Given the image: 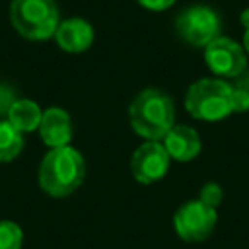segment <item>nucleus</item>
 Instances as JSON below:
<instances>
[{"label":"nucleus","instance_id":"f257e3e1","mask_svg":"<svg viewBox=\"0 0 249 249\" xmlns=\"http://www.w3.org/2000/svg\"><path fill=\"white\" fill-rule=\"evenodd\" d=\"M128 121L138 136L152 142H161L175 124L173 99L163 89L146 88L130 101Z\"/></svg>","mask_w":249,"mask_h":249},{"label":"nucleus","instance_id":"f03ea898","mask_svg":"<svg viewBox=\"0 0 249 249\" xmlns=\"http://www.w3.org/2000/svg\"><path fill=\"white\" fill-rule=\"evenodd\" d=\"M84 177V156L72 146L49 150L39 165V185L49 196L54 198H64L72 195L82 185Z\"/></svg>","mask_w":249,"mask_h":249},{"label":"nucleus","instance_id":"7ed1b4c3","mask_svg":"<svg viewBox=\"0 0 249 249\" xmlns=\"http://www.w3.org/2000/svg\"><path fill=\"white\" fill-rule=\"evenodd\" d=\"M185 109L193 119L216 123L233 113L231 84L220 78H200L185 93Z\"/></svg>","mask_w":249,"mask_h":249},{"label":"nucleus","instance_id":"20e7f679","mask_svg":"<svg viewBox=\"0 0 249 249\" xmlns=\"http://www.w3.org/2000/svg\"><path fill=\"white\" fill-rule=\"evenodd\" d=\"M10 21L21 37L45 41L54 37L60 14L54 0H12Z\"/></svg>","mask_w":249,"mask_h":249},{"label":"nucleus","instance_id":"39448f33","mask_svg":"<svg viewBox=\"0 0 249 249\" xmlns=\"http://www.w3.org/2000/svg\"><path fill=\"white\" fill-rule=\"evenodd\" d=\"M220 16L204 4H195L175 18V31L179 39L191 47H208L220 37Z\"/></svg>","mask_w":249,"mask_h":249},{"label":"nucleus","instance_id":"423d86ee","mask_svg":"<svg viewBox=\"0 0 249 249\" xmlns=\"http://www.w3.org/2000/svg\"><path fill=\"white\" fill-rule=\"evenodd\" d=\"M218 222L216 208L204 204L202 200H189L181 204L173 214L175 233L187 243H200L210 237Z\"/></svg>","mask_w":249,"mask_h":249},{"label":"nucleus","instance_id":"0eeeda50","mask_svg":"<svg viewBox=\"0 0 249 249\" xmlns=\"http://www.w3.org/2000/svg\"><path fill=\"white\" fill-rule=\"evenodd\" d=\"M204 62L218 78H237L247 70V53L243 45L220 35L204 47Z\"/></svg>","mask_w":249,"mask_h":249},{"label":"nucleus","instance_id":"6e6552de","mask_svg":"<svg viewBox=\"0 0 249 249\" xmlns=\"http://www.w3.org/2000/svg\"><path fill=\"white\" fill-rule=\"evenodd\" d=\"M169 161L171 158L165 152L161 142L146 140L132 152L130 171H132L134 181H138L140 185H152L167 175Z\"/></svg>","mask_w":249,"mask_h":249},{"label":"nucleus","instance_id":"1a4fd4ad","mask_svg":"<svg viewBox=\"0 0 249 249\" xmlns=\"http://www.w3.org/2000/svg\"><path fill=\"white\" fill-rule=\"evenodd\" d=\"M93 27L84 18H68L58 23L54 31L56 45L66 53H84L93 43Z\"/></svg>","mask_w":249,"mask_h":249},{"label":"nucleus","instance_id":"9d476101","mask_svg":"<svg viewBox=\"0 0 249 249\" xmlns=\"http://www.w3.org/2000/svg\"><path fill=\"white\" fill-rule=\"evenodd\" d=\"M39 136L51 150L70 146V140H72L70 115L60 107H49L47 111H43L41 124H39Z\"/></svg>","mask_w":249,"mask_h":249},{"label":"nucleus","instance_id":"9b49d317","mask_svg":"<svg viewBox=\"0 0 249 249\" xmlns=\"http://www.w3.org/2000/svg\"><path fill=\"white\" fill-rule=\"evenodd\" d=\"M161 144L169 154V158L177 161H191L202 150L198 132L187 124H173V128L163 136Z\"/></svg>","mask_w":249,"mask_h":249},{"label":"nucleus","instance_id":"f8f14e48","mask_svg":"<svg viewBox=\"0 0 249 249\" xmlns=\"http://www.w3.org/2000/svg\"><path fill=\"white\" fill-rule=\"evenodd\" d=\"M41 117H43V111L33 99H19L18 97L14 101V105L10 107L6 121L16 130H19L23 134V132H33L35 128H39Z\"/></svg>","mask_w":249,"mask_h":249},{"label":"nucleus","instance_id":"ddd939ff","mask_svg":"<svg viewBox=\"0 0 249 249\" xmlns=\"http://www.w3.org/2000/svg\"><path fill=\"white\" fill-rule=\"evenodd\" d=\"M23 150V134L8 121H0V163H8Z\"/></svg>","mask_w":249,"mask_h":249},{"label":"nucleus","instance_id":"4468645a","mask_svg":"<svg viewBox=\"0 0 249 249\" xmlns=\"http://www.w3.org/2000/svg\"><path fill=\"white\" fill-rule=\"evenodd\" d=\"M231 97H233V113L249 111V70L239 74L231 84Z\"/></svg>","mask_w":249,"mask_h":249},{"label":"nucleus","instance_id":"2eb2a0df","mask_svg":"<svg viewBox=\"0 0 249 249\" xmlns=\"http://www.w3.org/2000/svg\"><path fill=\"white\" fill-rule=\"evenodd\" d=\"M23 231L12 220L0 222V249H21Z\"/></svg>","mask_w":249,"mask_h":249},{"label":"nucleus","instance_id":"dca6fc26","mask_svg":"<svg viewBox=\"0 0 249 249\" xmlns=\"http://www.w3.org/2000/svg\"><path fill=\"white\" fill-rule=\"evenodd\" d=\"M222 198H224L222 187H220L218 183H212V181L206 183V185H202V189H200V193H198V200H202L204 204H208V206H212V208L220 206Z\"/></svg>","mask_w":249,"mask_h":249},{"label":"nucleus","instance_id":"f3484780","mask_svg":"<svg viewBox=\"0 0 249 249\" xmlns=\"http://www.w3.org/2000/svg\"><path fill=\"white\" fill-rule=\"evenodd\" d=\"M16 99L18 97H16L14 88L8 86V84H4V82H0V117H6L8 115V111H10V107L14 105Z\"/></svg>","mask_w":249,"mask_h":249},{"label":"nucleus","instance_id":"a211bd4d","mask_svg":"<svg viewBox=\"0 0 249 249\" xmlns=\"http://www.w3.org/2000/svg\"><path fill=\"white\" fill-rule=\"evenodd\" d=\"M136 2L148 12H165L175 4V0H136Z\"/></svg>","mask_w":249,"mask_h":249},{"label":"nucleus","instance_id":"6ab92c4d","mask_svg":"<svg viewBox=\"0 0 249 249\" xmlns=\"http://www.w3.org/2000/svg\"><path fill=\"white\" fill-rule=\"evenodd\" d=\"M243 49L249 54V27H245V31H243Z\"/></svg>","mask_w":249,"mask_h":249},{"label":"nucleus","instance_id":"aec40b11","mask_svg":"<svg viewBox=\"0 0 249 249\" xmlns=\"http://www.w3.org/2000/svg\"><path fill=\"white\" fill-rule=\"evenodd\" d=\"M241 23H243V27H249V8L241 14Z\"/></svg>","mask_w":249,"mask_h":249}]
</instances>
